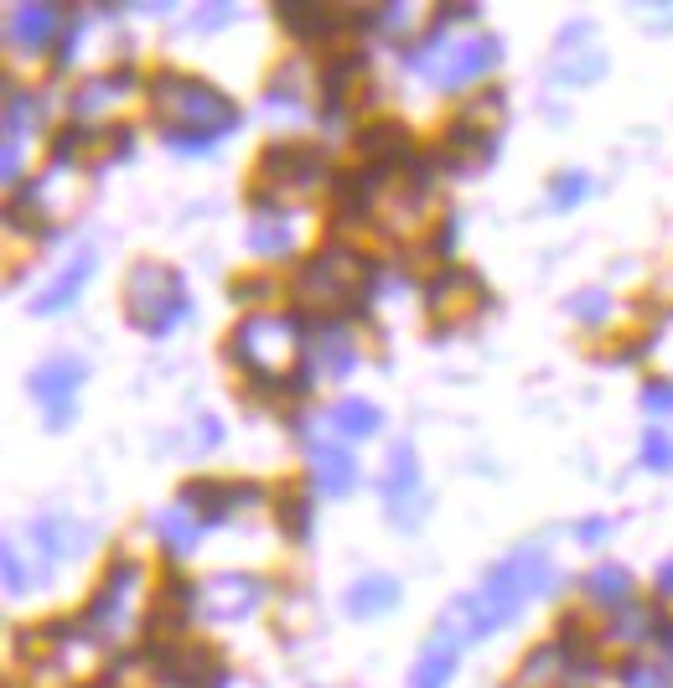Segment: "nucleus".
Wrapping results in <instances>:
<instances>
[{
	"instance_id": "1",
	"label": "nucleus",
	"mask_w": 673,
	"mask_h": 688,
	"mask_svg": "<svg viewBox=\"0 0 673 688\" xmlns=\"http://www.w3.org/2000/svg\"><path fill=\"white\" fill-rule=\"evenodd\" d=\"M555 590V559L544 555V549H519V555H508L503 565H492L488 580L467 595H456L446 611H440V642H451V647H467V642H482L492 637L498 626H508L519 616L528 601L538 595H549Z\"/></svg>"
},
{
	"instance_id": "2",
	"label": "nucleus",
	"mask_w": 673,
	"mask_h": 688,
	"mask_svg": "<svg viewBox=\"0 0 673 688\" xmlns=\"http://www.w3.org/2000/svg\"><path fill=\"white\" fill-rule=\"evenodd\" d=\"M146 104H151L156 130L167 135L171 151H213L223 135L238 130V104L213 88L207 78H192V73H177V67H161L146 84Z\"/></svg>"
},
{
	"instance_id": "3",
	"label": "nucleus",
	"mask_w": 673,
	"mask_h": 688,
	"mask_svg": "<svg viewBox=\"0 0 673 688\" xmlns=\"http://www.w3.org/2000/svg\"><path fill=\"white\" fill-rule=\"evenodd\" d=\"M228 363H238L259 388H290V394L311 388V357L296 316H244L228 332Z\"/></svg>"
},
{
	"instance_id": "4",
	"label": "nucleus",
	"mask_w": 673,
	"mask_h": 688,
	"mask_svg": "<svg viewBox=\"0 0 673 688\" xmlns=\"http://www.w3.org/2000/svg\"><path fill=\"white\" fill-rule=\"evenodd\" d=\"M125 316L135 332L146 336H171L192 316V290H186L182 269L161 265V259H140L125 275Z\"/></svg>"
},
{
	"instance_id": "5",
	"label": "nucleus",
	"mask_w": 673,
	"mask_h": 688,
	"mask_svg": "<svg viewBox=\"0 0 673 688\" xmlns=\"http://www.w3.org/2000/svg\"><path fill=\"white\" fill-rule=\"evenodd\" d=\"M368 286H373V259H363L357 249H332L311 254L301 269H296V295L317 311H357L368 301Z\"/></svg>"
},
{
	"instance_id": "6",
	"label": "nucleus",
	"mask_w": 673,
	"mask_h": 688,
	"mask_svg": "<svg viewBox=\"0 0 673 688\" xmlns=\"http://www.w3.org/2000/svg\"><path fill=\"white\" fill-rule=\"evenodd\" d=\"M404 57H409V67H415L420 78H430L436 88H467V84H477L482 73H492V67L503 63V42H498V36H461V42H451L446 26L436 21L430 36L415 42Z\"/></svg>"
},
{
	"instance_id": "7",
	"label": "nucleus",
	"mask_w": 673,
	"mask_h": 688,
	"mask_svg": "<svg viewBox=\"0 0 673 688\" xmlns=\"http://www.w3.org/2000/svg\"><path fill=\"white\" fill-rule=\"evenodd\" d=\"M140 580H146V570H140L135 559H115V565L104 570L94 601H88L84 616H78V637L99 642V647L119 642V632H125V622H130V595H135Z\"/></svg>"
},
{
	"instance_id": "8",
	"label": "nucleus",
	"mask_w": 673,
	"mask_h": 688,
	"mask_svg": "<svg viewBox=\"0 0 673 688\" xmlns=\"http://www.w3.org/2000/svg\"><path fill=\"white\" fill-rule=\"evenodd\" d=\"M498 119H503V99H498V94H488V99L467 104V115L451 119V130H446V151H440V166H451V171L482 166V161L498 151Z\"/></svg>"
},
{
	"instance_id": "9",
	"label": "nucleus",
	"mask_w": 673,
	"mask_h": 688,
	"mask_svg": "<svg viewBox=\"0 0 673 688\" xmlns=\"http://www.w3.org/2000/svg\"><path fill=\"white\" fill-rule=\"evenodd\" d=\"M265 601H269V585L259 580V574H213V580L197 590L202 622H213V626L249 622Z\"/></svg>"
},
{
	"instance_id": "10",
	"label": "nucleus",
	"mask_w": 673,
	"mask_h": 688,
	"mask_svg": "<svg viewBox=\"0 0 673 688\" xmlns=\"http://www.w3.org/2000/svg\"><path fill=\"white\" fill-rule=\"evenodd\" d=\"M321 171H327V161L306 140H275L259 155V182L275 186V192H311L321 182Z\"/></svg>"
},
{
	"instance_id": "11",
	"label": "nucleus",
	"mask_w": 673,
	"mask_h": 688,
	"mask_svg": "<svg viewBox=\"0 0 673 688\" xmlns=\"http://www.w3.org/2000/svg\"><path fill=\"white\" fill-rule=\"evenodd\" d=\"M78 384H84V363L67 353H57V357H47L42 368H32L26 388H32V399L47 409L52 430H63V424L73 420V394H78Z\"/></svg>"
},
{
	"instance_id": "12",
	"label": "nucleus",
	"mask_w": 673,
	"mask_h": 688,
	"mask_svg": "<svg viewBox=\"0 0 673 688\" xmlns=\"http://www.w3.org/2000/svg\"><path fill=\"white\" fill-rule=\"evenodd\" d=\"M378 492H384L388 518L399 523V528H415V523L425 518L420 466H415V451H409V445H394V451H388V471H384V482H378Z\"/></svg>"
},
{
	"instance_id": "13",
	"label": "nucleus",
	"mask_w": 673,
	"mask_h": 688,
	"mask_svg": "<svg viewBox=\"0 0 673 688\" xmlns=\"http://www.w3.org/2000/svg\"><path fill=\"white\" fill-rule=\"evenodd\" d=\"M94 275H99V249H78L57 275H52L47 286L36 290L32 316H57V311H67V305L84 295V286L94 280Z\"/></svg>"
},
{
	"instance_id": "14",
	"label": "nucleus",
	"mask_w": 673,
	"mask_h": 688,
	"mask_svg": "<svg viewBox=\"0 0 673 688\" xmlns=\"http://www.w3.org/2000/svg\"><path fill=\"white\" fill-rule=\"evenodd\" d=\"M6 36H11V47L17 52H42L52 36H67V17L63 6H11V21H6Z\"/></svg>"
},
{
	"instance_id": "15",
	"label": "nucleus",
	"mask_w": 673,
	"mask_h": 688,
	"mask_svg": "<svg viewBox=\"0 0 673 688\" xmlns=\"http://www.w3.org/2000/svg\"><path fill=\"white\" fill-rule=\"evenodd\" d=\"M265 492L254 487V482H186L182 487V507H192L202 523H223L228 513H234L238 503H259Z\"/></svg>"
},
{
	"instance_id": "16",
	"label": "nucleus",
	"mask_w": 673,
	"mask_h": 688,
	"mask_svg": "<svg viewBox=\"0 0 673 688\" xmlns=\"http://www.w3.org/2000/svg\"><path fill=\"white\" fill-rule=\"evenodd\" d=\"M275 11H280V21H286L301 42H327V36H336L342 26H378V17H336L327 6H296V0L275 6Z\"/></svg>"
},
{
	"instance_id": "17",
	"label": "nucleus",
	"mask_w": 673,
	"mask_h": 688,
	"mask_svg": "<svg viewBox=\"0 0 673 688\" xmlns=\"http://www.w3.org/2000/svg\"><path fill=\"white\" fill-rule=\"evenodd\" d=\"M306 476H311V487H317L321 497H348V492L357 487V461H353V451H342V445H311Z\"/></svg>"
},
{
	"instance_id": "18",
	"label": "nucleus",
	"mask_w": 673,
	"mask_h": 688,
	"mask_svg": "<svg viewBox=\"0 0 673 688\" xmlns=\"http://www.w3.org/2000/svg\"><path fill=\"white\" fill-rule=\"evenodd\" d=\"M482 295H488V290H482V280H477L471 269H461V265H446L436 280L425 286V301H430V311H446V316H456V311L477 305Z\"/></svg>"
},
{
	"instance_id": "19",
	"label": "nucleus",
	"mask_w": 673,
	"mask_h": 688,
	"mask_svg": "<svg viewBox=\"0 0 673 688\" xmlns=\"http://www.w3.org/2000/svg\"><path fill=\"white\" fill-rule=\"evenodd\" d=\"M249 249L259 254V259H286V254H296V223L275 207L269 213V202H259V213L249 218Z\"/></svg>"
},
{
	"instance_id": "20",
	"label": "nucleus",
	"mask_w": 673,
	"mask_h": 688,
	"mask_svg": "<svg viewBox=\"0 0 673 688\" xmlns=\"http://www.w3.org/2000/svg\"><path fill=\"white\" fill-rule=\"evenodd\" d=\"M32 538L42 544V555L47 559H78L88 549V528L84 523H73V518H63V513H47V518H36L32 523Z\"/></svg>"
},
{
	"instance_id": "21",
	"label": "nucleus",
	"mask_w": 673,
	"mask_h": 688,
	"mask_svg": "<svg viewBox=\"0 0 673 688\" xmlns=\"http://www.w3.org/2000/svg\"><path fill=\"white\" fill-rule=\"evenodd\" d=\"M311 353H317V363L332 378H353L357 368V342L348 336V326L342 321H321L317 326V342H311Z\"/></svg>"
},
{
	"instance_id": "22",
	"label": "nucleus",
	"mask_w": 673,
	"mask_h": 688,
	"mask_svg": "<svg viewBox=\"0 0 673 688\" xmlns=\"http://www.w3.org/2000/svg\"><path fill=\"white\" fill-rule=\"evenodd\" d=\"M394 605H399V580H394V574H363V580H353V590H348V616H357V622L384 616Z\"/></svg>"
},
{
	"instance_id": "23",
	"label": "nucleus",
	"mask_w": 673,
	"mask_h": 688,
	"mask_svg": "<svg viewBox=\"0 0 673 688\" xmlns=\"http://www.w3.org/2000/svg\"><path fill=\"white\" fill-rule=\"evenodd\" d=\"M151 534L167 544V555H192L197 549V538H202V518L192 513V507H161L151 518Z\"/></svg>"
},
{
	"instance_id": "24",
	"label": "nucleus",
	"mask_w": 673,
	"mask_h": 688,
	"mask_svg": "<svg viewBox=\"0 0 673 688\" xmlns=\"http://www.w3.org/2000/svg\"><path fill=\"white\" fill-rule=\"evenodd\" d=\"M332 430L342 440H373L384 430V409L373 399H336L332 404Z\"/></svg>"
},
{
	"instance_id": "25",
	"label": "nucleus",
	"mask_w": 673,
	"mask_h": 688,
	"mask_svg": "<svg viewBox=\"0 0 673 688\" xmlns=\"http://www.w3.org/2000/svg\"><path fill=\"white\" fill-rule=\"evenodd\" d=\"M586 601L590 605H606V611H627L632 605V574L622 565H596L586 574Z\"/></svg>"
},
{
	"instance_id": "26",
	"label": "nucleus",
	"mask_w": 673,
	"mask_h": 688,
	"mask_svg": "<svg viewBox=\"0 0 673 688\" xmlns=\"http://www.w3.org/2000/svg\"><path fill=\"white\" fill-rule=\"evenodd\" d=\"M357 151L368 155V166H399V155L409 151V140H404V125H368V130L357 135Z\"/></svg>"
},
{
	"instance_id": "27",
	"label": "nucleus",
	"mask_w": 673,
	"mask_h": 688,
	"mask_svg": "<svg viewBox=\"0 0 673 688\" xmlns=\"http://www.w3.org/2000/svg\"><path fill=\"white\" fill-rule=\"evenodd\" d=\"M456 673V647L451 642H430L420 657H415V668H409V688H446Z\"/></svg>"
},
{
	"instance_id": "28",
	"label": "nucleus",
	"mask_w": 673,
	"mask_h": 688,
	"mask_svg": "<svg viewBox=\"0 0 673 688\" xmlns=\"http://www.w3.org/2000/svg\"><path fill=\"white\" fill-rule=\"evenodd\" d=\"M125 84H130V73H115V78H109V73H104V78H88V84L73 94V115H78V119L99 115L104 104L119 99V88H125Z\"/></svg>"
},
{
	"instance_id": "29",
	"label": "nucleus",
	"mask_w": 673,
	"mask_h": 688,
	"mask_svg": "<svg viewBox=\"0 0 673 688\" xmlns=\"http://www.w3.org/2000/svg\"><path fill=\"white\" fill-rule=\"evenodd\" d=\"M0 565H6V590L11 595H32L42 585V570H36L32 559H21V544H6L0 549Z\"/></svg>"
},
{
	"instance_id": "30",
	"label": "nucleus",
	"mask_w": 673,
	"mask_h": 688,
	"mask_svg": "<svg viewBox=\"0 0 673 688\" xmlns=\"http://www.w3.org/2000/svg\"><path fill=\"white\" fill-rule=\"evenodd\" d=\"M36 130V99L21 94V88H6V140L21 146V135Z\"/></svg>"
},
{
	"instance_id": "31",
	"label": "nucleus",
	"mask_w": 673,
	"mask_h": 688,
	"mask_svg": "<svg viewBox=\"0 0 673 688\" xmlns=\"http://www.w3.org/2000/svg\"><path fill=\"white\" fill-rule=\"evenodd\" d=\"M290 73H296V67H286V73H275V78H269V88H265V109H269V115H301V109H306V88L290 84Z\"/></svg>"
},
{
	"instance_id": "32",
	"label": "nucleus",
	"mask_w": 673,
	"mask_h": 688,
	"mask_svg": "<svg viewBox=\"0 0 673 688\" xmlns=\"http://www.w3.org/2000/svg\"><path fill=\"white\" fill-rule=\"evenodd\" d=\"M606 73V57L601 52H565L555 63V84H590Z\"/></svg>"
},
{
	"instance_id": "33",
	"label": "nucleus",
	"mask_w": 673,
	"mask_h": 688,
	"mask_svg": "<svg viewBox=\"0 0 673 688\" xmlns=\"http://www.w3.org/2000/svg\"><path fill=\"white\" fill-rule=\"evenodd\" d=\"M648 626H653V616H648V611H638V605H627V611H617V622L606 626V642H617V647H632V642L648 637Z\"/></svg>"
},
{
	"instance_id": "34",
	"label": "nucleus",
	"mask_w": 673,
	"mask_h": 688,
	"mask_svg": "<svg viewBox=\"0 0 673 688\" xmlns=\"http://www.w3.org/2000/svg\"><path fill=\"white\" fill-rule=\"evenodd\" d=\"M570 316L586 321V326H601V321L611 316V295H606V290H575V295H570Z\"/></svg>"
},
{
	"instance_id": "35",
	"label": "nucleus",
	"mask_w": 673,
	"mask_h": 688,
	"mask_svg": "<svg viewBox=\"0 0 673 688\" xmlns=\"http://www.w3.org/2000/svg\"><path fill=\"white\" fill-rule=\"evenodd\" d=\"M275 518H280V528H286L290 538H306V534H311V503H306V497H296V492H290V497H280Z\"/></svg>"
},
{
	"instance_id": "36",
	"label": "nucleus",
	"mask_w": 673,
	"mask_h": 688,
	"mask_svg": "<svg viewBox=\"0 0 673 688\" xmlns=\"http://www.w3.org/2000/svg\"><path fill=\"white\" fill-rule=\"evenodd\" d=\"M638 404L653 415V420H673V378H648Z\"/></svg>"
},
{
	"instance_id": "37",
	"label": "nucleus",
	"mask_w": 673,
	"mask_h": 688,
	"mask_svg": "<svg viewBox=\"0 0 673 688\" xmlns=\"http://www.w3.org/2000/svg\"><path fill=\"white\" fill-rule=\"evenodd\" d=\"M84 146H94V130H84V125L63 130L57 140H52V166H73V161L84 155Z\"/></svg>"
},
{
	"instance_id": "38",
	"label": "nucleus",
	"mask_w": 673,
	"mask_h": 688,
	"mask_svg": "<svg viewBox=\"0 0 673 688\" xmlns=\"http://www.w3.org/2000/svg\"><path fill=\"white\" fill-rule=\"evenodd\" d=\"M590 192V182H586V171H559L555 176V186H549V202L555 207H575V202Z\"/></svg>"
},
{
	"instance_id": "39",
	"label": "nucleus",
	"mask_w": 673,
	"mask_h": 688,
	"mask_svg": "<svg viewBox=\"0 0 673 688\" xmlns=\"http://www.w3.org/2000/svg\"><path fill=\"white\" fill-rule=\"evenodd\" d=\"M622 688H673V673L653 668V663H627V668H622Z\"/></svg>"
},
{
	"instance_id": "40",
	"label": "nucleus",
	"mask_w": 673,
	"mask_h": 688,
	"mask_svg": "<svg viewBox=\"0 0 673 688\" xmlns=\"http://www.w3.org/2000/svg\"><path fill=\"white\" fill-rule=\"evenodd\" d=\"M642 466L648 471H673V440L663 430H648L642 436Z\"/></svg>"
},
{
	"instance_id": "41",
	"label": "nucleus",
	"mask_w": 673,
	"mask_h": 688,
	"mask_svg": "<svg viewBox=\"0 0 673 688\" xmlns=\"http://www.w3.org/2000/svg\"><path fill=\"white\" fill-rule=\"evenodd\" d=\"M409 6H384V11H378V26H388V32H409Z\"/></svg>"
},
{
	"instance_id": "42",
	"label": "nucleus",
	"mask_w": 673,
	"mask_h": 688,
	"mask_svg": "<svg viewBox=\"0 0 673 688\" xmlns=\"http://www.w3.org/2000/svg\"><path fill=\"white\" fill-rule=\"evenodd\" d=\"M259 295H269V280H234V301L254 305Z\"/></svg>"
},
{
	"instance_id": "43",
	"label": "nucleus",
	"mask_w": 673,
	"mask_h": 688,
	"mask_svg": "<svg viewBox=\"0 0 673 688\" xmlns=\"http://www.w3.org/2000/svg\"><path fill=\"white\" fill-rule=\"evenodd\" d=\"M0 171H6V186H17V182H21V146H11V140H6V155H0Z\"/></svg>"
},
{
	"instance_id": "44",
	"label": "nucleus",
	"mask_w": 673,
	"mask_h": 688,
	"mask_svg": "<svg viewBox=\"0 0 673 688\" xmlns=\"http://www.w3.org/2000/svg\"><path fill=\"white\" fill-rule=\"evenodd\" d=\"M575 534H580V544H601V538L611 534V523H606V518H586Z\"/></svg>"
},
{
	"instance_id": "45",
	"label": "nucleus",
	"mask_w": 673,
	"mask_h": 688,
	"mask_svg": "<svg viewBox=\"0 0 673 688\" xmlns=\"http://www.w3.org/2000/svg\"><path fill=\"white\" fill-rule=\"evenodd\" d=\"M658 595H663V601H673V559H663V565H658Z\"/></svg>"
},
{
	"instance_id": "46",
	"label": "nucleus",
	"mask_w": 673,
	"mask_h": 688,
	"mask_svg": "<svg viewBox=\"0 0 673 688\" xmlns=\"http://www.w3.org/2000/svg\"><path fill=\"white\" fill-rule=\"evenodd\" d=\"M234 17V6H202V26H223Z\"/></svg>"
},
{
	"instance_id": "47",
	"label": "nucleus",
	"mask_w": 673,
	"mask_h": 688,
	"mask_svg": "<svg viewBox=\"0 0 673 688\" xmlns=\"http://www.w3.org/2000/svg\"><path fill=\"white\" fill-rule=\"evenodd\" d=\"M197 424H202V430H197L202 445H218V440H223V430H218V420H213V415H207V420H197Z\"/></svg>"
},
{
	"instance_id": "48",
	"label": "nucleus",
	"mask_w": 673,
	"mask_h": 688,
	"mask_svg": "<svg viewBox=\"0 0 673 688\" xmlns=\"http://www.w3.org/2000/svg\"><path fill=\"white\" fill-rule=\"evenodd\" d=\"M663 642H669V653H673V626H669V632H663Z\"/></svg>"
}]
</instances>
